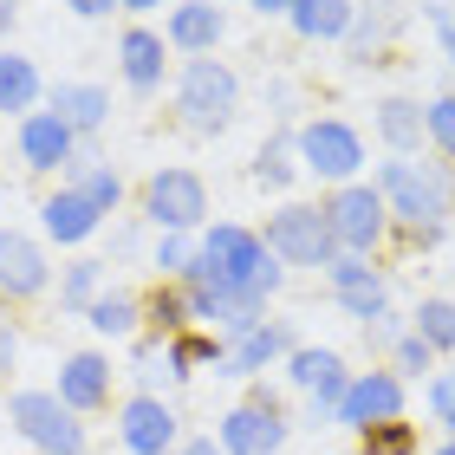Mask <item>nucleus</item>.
Returning <instances> with one entry per match:
<instances>
[{"instance_id":"nucleus-3","label":"nucleus","mask_w":455,"mask_h":455,"mask_svg":"<svg viewBox=\"0 0 455 455\" xmlns=\"http://www.w3.org/2000/svg\"><path fill=\"white\" fill-rule=\"evenodd\" d=\"M267 247L280 260H299V267H339V228L325 209H280L267 221Z\"/></svg>"},{"instance_id":"nucleus-38","label":"nucleus","mask_w":455,"mask_h":455,"mask_svg":"<svg viewBox=\"0 0 455 455\" xmlns=\"http://www.w3.org/2000/svg\"><path fill=\"white\" fill-rule=\"evenodd\" d=\"M189 260H196L189 247H182V241H170V247H163V260H156V267H189Z\"/></svg>"},{"instance_id":"nucleus-33","label":"nucleus","mask_w":455,"mask_h":455,"mask_svg":"<svg viewBox=\"0 0 455 455\" xmlns=\"http://www.w3.org/2000/svg\"><path fill=\"white\" fill-rule=\"evenodd\" d=\"M92 286H98V260H78V267H72V280H66V299H85Z\"/></svg>"},{"instance_id":"nucleus-34","label":"nucleus","mask_w":455,"mask_h":455,"mask_svg":"<svg viewBox=\"0 0 455 455\" xmlns=\"http://www.w3.org/2000/svg\"><path fill=\"white\" fill-rule=\"evenodd\" d=\"M429 351H436V345H429V339L417 332V339H403V351H397V358H403V371H429Z\"/></svg>"},{"instance_id":"nucleus-5","label":"nucleus","mask_w":455,"mask_h":455,"mask_svg":"<svg viewBox=\"0 0 455 455\" xmlns=\"http://www.w3.org/2000/svg\"><path fill=\"white\" fill-rule=\"evenodd\" d=\"M182 111H189L196 131H221L235 117V72L215 66V59H189V72H182Z\"/></svg>"},{"instance_id":"nucleus-37","label":"nucleus","mask_w":455,"mask_h":455,"mask_svg":"<svg viewBox=\"0 0 455 455\" xmlns=\"http://www.w3.org/2000/svg\"><path fill=\"white\" fill-rule=\"evenodd\" d=\"M66 7H72V13H85V20H98V13H111L117 0H66Z\"/></svg>"},{"instance_id":"nucleus-2","label":"nucleus","mask_w":455,"mask_h":455,"mask_svg":"<svg viewBox=\"0 0 455 455\" xmlns=\"http://www.w3.org/2000/svg\"><path fill=\"white\" fill-rule=\"evenodd\" d=\"M390 209H397L417 235H436V228L449 221V202H455V189H449V176L436 170V163H384V189H378Z\"/></svg>"},{"instance_id":"nucleus-29","label":"nucleus","mask_w":455,"mask_h":455,"mask_svg":"<svg viewBox=\"0 0 455 455\" xmlns=\"http://www.w3.org/2000/svg\"><path fill=\"white\" fill-rule=\"evenodd\" d=\"M209 358L221 364V345H215V339H176V345H170V364H176V371H189V364H209Z\"/></svg>"},{"instance_id":"nucleus-36","label":"nucleus","mask_w":455,"mask_h":455,"mask_svg":"<svg viewBox=\"0 0 455 455\" xmlns=\"http://www.w3.org/2000/svg\"><path fill=\"white\" fill-rule=\"evenodd\" d=\"M156 325H163V332H170V325H182V299L163 293V299H156Z\"/></svg>"},{"instance_id":"nucleus-17","label":"nucleus","mask_w":455,"mask_h":455,"mask_svg":"<svg viewBox=\"0 0 455 455\" xmlns=\"http://www.w3.org/2000/svg\"><path fill=\"white\" fill-rule=\"evenodd\" d=\"M98 221H105V209H98L85 189H66V196L46 202V235H52V241H85Z\"/></svg>"},{"instance_id":"nucleus-43","label":"nucleus","mask_w":455,"mask_h":455,"mask_svg":"<svg viewBox=\"0 0 455 455\" xmlns=\"http://www.w3.org/2000/svg\"><path fill=\"white\" fill-rule=\"evenodd\" d=\"M124 7H156V0H124Z\"/></svg>"},{"instance_id":"nucleus-28","label":"nucleus","mask_w":455,"mask_h":455,"mask_svg":"<svg viewBox=\"0 0 455 455\" xmlns=\"http://www.w3.org/2000/svg\"><path fill=\"white\" fill-rule=\"evenodd\" d=\"M417 319H423V339L429 345H455V306L449 299H423Z\"/></svg>"},{"instance_id":"nucleus-14","label":"nucleus","mask_w":455,"mask_h":455,"mask_svg":"<svg viewBox=\"0 0 455 455\" xmlns=\"http://www.w3.org/2000/svg\"><path fill=\"white\" fill-rule=\"evenodd\" d=\"M59 397H66L72 410H98V403L111 397V364L98 358V351L66 358V371H59Z\"/></svg>"},{"instance_id":"nucleus-24","label":"nucleus","mask_w":455,"mask_h":455,"mask_svg":"<svg viewBox=\"0 0 455 455\" xmlns=\"http://www.w3.org/2000/svg\"><path fill=\"white\" fill-rule=\"evenodd\" d=\"M33 98H39V72L27 66V59L0 52V111H27Z\"/></svg>"},{"instance_id":"nucleus-21","label":"nucleus","mask_w":455,"mask_h":455,"mask_svg":"<svg viewBox=\"0 0 455 455\" xmlns=\"http://www.w3.org/2000/svg\"><path fill=\"white\" fill-rule=\"evenodd\" d=\"M293 27L306 39H332L351 27V0H293Z\"/></svg>"},{"instance_id":"nucleus-39","label":"nucleus","mask_w":455,"mask_h":455,"mask_svg":"<svg viewBox=\"0 0 455 455\" xmlns=\"http://www.w3.org/2000/svg\"><path fill=\"white\" fill-rule=\"evenodd\" d=\"M436 27H443V46H449V59H455V20H449V13H436Z\"/></svg>"},{"instance_id":"nucleus-16","label":"nucleus","mask_w":455,"mask_h":455,"mask_svg":"<svg viewBox=\"0 0 455 455\" xmlns=\"http://www.w3.org/2000/svg\"><path fill=\"white\" fill-rule=\"evenodd\" d=\"M293 384H299V390H313L319 410H325V403L339 410V403H345V390H351L332 351H293Z\"/></svg>"},{"instance_id":"nucleus-26","label":"nucleus","mask_w":455,"mask_h":455,"mask_svg":"<svg viewBox=\"0 0 455 455\" xmlns=\"http://www.w3.org/2000/svg\"><path fill=\"white\" fill-rule=\"evenodd\" d=\"M364 443H371V455H410V449H417V429L390 417V423H371Z\"/></svg>"},{"instance_id":"nucleus-20","label":"nucleus","mask_w":455,"mask_h":455,"mask_svg":"<svg viewBox=\"0 0 455 455\" xmlns=\"http://www.w3.org/2000/svg\"><path fill=\"white\" fill-rule=\"evenodd\" d=\"M117 52H124V78H131L137 92H150L156 78H163V39H156V33H143V27H137V33H124V46H117Z\"/></svg>"},{"instance_id":"nucleus-12","label":"nucleus","mask_w":455,"mask_h":455,"mask_svg":"<svg viewBox=\"0 0 455 455\" xmlns=\"http://www.w3.org/2000/svg\"><path fill=\"white\" fill-rule=\"evenodd\" d=\"M46 286V254L27 241V235H13V228H0V293H13V299H27Z\"/></svg>"},{"instance_id":"nucleus-1","label":"nucleus","mask_w":455,"mask_h":455,"mask_svg":"<svg viewBox=\"0 0 455 455\" xmlns=\"http://www.w3.org/2000/svg\"><path fill=\"white\" fill-rule=\"evenodd\" d=\"M189 286H235V293L267 299V293L280 286L274 247L254 241L247 228H215V235L202 241V254L189 260Z\"/></svg>"},{"instance_id":"nucleus-18","label":"nucleus","mask_w":455,"mask_h":455,"mask_svg":"<svg viewBox=\"0 0 455 455\" xmlns=\"http://www.w3.org/2000/svg\"><path fill=\"white\" fill-rule=\"evenodd\" d=\"M332 286H339V299H345L358 319H384V280L371 274V267L339 260V267H332Z\"/></svg>"},{"instance_id":"nucleus-7","label":"nucleus","mask_w":455,"mask_h":455,"mask_svg":"<svg viewBox=\"0 0 455 455\" xmlns=\"http://www.w3.org/2000/svg\"><path fill=\"white\" fill-rule=\"evenodd\" d=\"M299 156H306L313 176H351L364 163V143H358V131H345V124H306Z\"/></svg>"},{"instance_id":"nucleus-30","label":"nucleus","mask_w":455,"mask_h":455,"mask_svg":"<svg viewBox=\"0 0 455 455\" xmlns=\"http://www.w3.org/2000/svg\"><path fill=\"white\" fill-rule=\"evenodd\" d=\"M423 117H429V137H436L443 150L455 156V98H436V105H429Z\"/></svg>"},{"instance_id":"nucleus-44","label":"nucleus","mask_w":455,"mask_h":455,"mask_svg":"<svg viewBox=\"0 0 455 455\" xmlns=\"http://www.w3.org/2000/svg\"><path fill=\"white\" fill-rule=\"evenodd\" d=\"M0 27H7V0H0Z\"/></svg>"},{"instance_id":"nucleus-9","label":"nucleus","mask_w":455,"mask_h":455,"mask_svg":"<svg viewBox=\"0 0 455 455\" xmlns=\"http://www.w3.org/2000/svg\"><path fill=\"white\" fill-rule=\"evenodd\" d=\"M286 443V423H280V410L274 403H247V410H235V417L221 423V449L228 455H274Z\"/></svg>"},{"instance_id":"nucleus-13","label":"nucleus","mask_w":455,"mask_h":455,"mask_svg":"<svg viewBox=\"0 0 455 455\" xmlns=\"http://www.w3.org/2000/svg\"><path fill=\"white\" fill-rule=\"evenodd\" d=\"M20 156H27L33 170H59V163L72 156V124L52 117V111L27 117V124H20Z\"/></svg>"},{"instance_id":"nucleus-32","label":"nucleus","mask_w":455,"mask_h":455,"mask_svg":"<svg viewBox=\"0 0 455 455\" xmlns=\"http://www.w3.org/2000/svg\"><path fill=\"white\" fill-rule=\"evenodd\" d=\"M429 403H436V417H443V423H455V371L429 384Z\"/></svg>"},{"instance_id":"nucleus-23","label":"nucleus","mask_w":455,"mask_h":455,"mask_svg":"<svg viewBox=\"0 0 455 455\" xmlns=\"http://www.w3.org/2000/svg\"><path fill=\"white\" fill-rule=\"evenodd\" d=\"M170 39H176V46H189V52H209L221 39V7H176Z\"/></svg>"},{"instance_id":"nucleus-45","label":"nucleus","mask_w":455,"mask_h":455,"mask_svg":"<svg viewBox=\"0 0 455 455\" xmlns=\"http://www.w3.org/2000/svg\"><path fill=\"white\" fill-rule=\"evenodd\" d=\"M436 455H455V443H449V449H436Z\"/></svg>"},{"instance_id":"nucleus-15","label":"nucleus","mask_w":455,"mask_h":455,"mask_svg":"<svg viewBox=\"0 0 455 455\" xmlns=\"http://www.w3.org/2000/svg\"><path fill=\"white\" fill-rule=\"evenodd\" d=\"M124 443H131L137 455H163L176 443V417L163 410L156 397H137V403H124Z\"/></svg>"},{"instance_id":"nucleus-8","label":"nucleus","mask_w":455,"mask_h":455,"mask_svg":"<svg viewBox=\"0 0 455 455\" xmlns=\"http://www.w3.org/2000/svg\"><path fill=\"white\" fill-rule=\"evenodd\" d=\"M397 410H403V384L390 378V371H371V378H358L345 390V403L332 410V417L345 429H371V423H390Z\"/></svg>"},{"instance_id":"nucleus-27","label":"nucleus","mask_w":455,"mask_h":455,"mask_svg":"<svg viewBox=\"0 0 455 455\" xmlns=\"http://www.w3.org/2000/svg\"><path fill=\"white\" fill-rule=\"evenodd\" d=\"M378 124H384V137H390V143H410V137H417L429 117H417V105H403V98H390Z\"/></svg>"},{"instance_id":"nucleus-6","label":"nucleus","mask_w":455,"mask_h":455,"mask_svg":"<svg viewBox=\"0 0 455 455\" xmlns=\"http://www.w3.org/2000/svg\"><path fill=\"white\" fill-rule=\"evenodd\" d=\"M143 202H150L156 228H196L202 215H209V189H202V176H189V170H163Z\"/></svg>"},{"instance_id":"nucleus-42","label":"nucleus","mask_w":455,"mask_h":455,"mask_svg":"<svg viewBox=\"0 0 455 455\" xmlns=\"http://www.w3.org/2000/svg\"><path fill=\"white\" fill-rule=\"evenodd\" d=\"M182 455H228V449H215V443H189Z\"/></svg>"},{"instance_id":"nucleus-35","label":"nucleus","mask_w":455,"mask_h":455,"mask_svg":"<svg viewBox=\"0 0 455 455\" xmlns=\"http://www.w3.org/2000/svg\"><path fill=\"white\" fill-rule=\"evenodd\" d=\"M286 170H293L286 150H260V182H286Z\"/></svg>"},{"instance_id":"nucleus-10","label":"nucleus","mask_w":455,"mask_h":455,"mask_svg":"<svg viewBox=\"0 0 455 455\" xmlns=\"http://www.w3.org/2000/svg\"><path fill=\"white\" fill-rule=\"evenodd\" d=\"M189 306L202 319H215L221 332H235V339H247L260 325V299L254 293H235V286H189Z\"/></svg>"},{"instance_id":"nucleus-31","label":"nucleus","mask_w":455,"mask_h":455,"mask_svg":"<svg viewBox=\"0 0 455 455\" xmlns=\"http://www.w3.org/2000/svg\"><path fill=\"white\" fill-rule=\"evenodd\" d=\"M85 196H92V202H98V209H105V215H111L124 189H117V176H111V170H92V176H85Z\"/></svg>"},{"instance_id":"nucleus-41","label":"nucleus","mask_w":455,"mask_h":455,"mask_svg":"<svg viewBox=\"0 0 455 455\" xmlns=\"http://www.w3.org/2000/svg\"><path fill=\"white\" fill-rule=\"evenodd\" d=\"M260 13H293V0H254Z\"/></svg>"},{"instance_id":"nucleus-11","label":"nucleus","mask_w":455,"mask_h":455,"mask_svg":"<svg viewBox=\"0 0 455 455\" xmlns=\"http://www.w3.org/2000/svg\"><path fill=\"white\" fill-rule=\"evenodd\" d=\"M325 215H332V228H339L345 247H371V241L384 235V196L378 189H345Z\"/></svg>"},{"instance_id":"nucleus-19","label":"nucleus","mask_w":455,"mask_h":455,"mask_svg":"<svg viewBox=\"0 0 455 455\" xmlns=\"http://www.w3.org/2000/svg\"><path fill=\"white\" fill-rule=\"evenodd\" d=\"M105 111H111V98L98 92V85H59L52 92V117H66L72 131H98Z\"/></svg>"},{"instance_id":"nucleus-4","label":"nucleus","mask_w":455,"mask_h":455,"mask_svg":"<svg viewBox=\"0 0 455 455\" xmlns=\"http://www.w3.org/2000/svg\"><path fill=\"white\" fill-rule=\"evenodd\" d=\"M7 417H13L20 436H27L33 449H46V455H78V449H85V429L72 423V403H66V397L20 390V397L7 403Z\"/></svg>"},{"instance_id":"nucleus-22","label":"nucleus","mask_w":455,"mask_h":455,"mask_svg":"<svg viewBox=\"0 0 455 455\" xmlns=\"http://www.w3.org/2000/svg\"><path fill=\"white\" fill-rule=\"evenodd\" d=\"M280 351H286V332H280V325H254V332H247L235 351H228V371H235V378H247V371H260L267 358H280Z\"/></svg>"},{"instance_id":"nucleus-25","label":"nucleus","mask_w":455,"mask_h":455,"mask_svg":"<svg viewBox=\"0 0 455 455\" xmlns=\"http://www.w3.org/2000/svg\"><path fill=\"white\" fill-rule=\"evenodd\" d=\"M92 325L98 332H111V339H124L137 325V299L131 293H105V299H92Z\"/></svg>"},{"instance_id":"nucleus-40","label":"nucleus","mask_w":455,"mask_h":455,"mask_svg":"<svg viewBox=\"0 0 455 455\" xmlns=\"http://www.w3.org/2000/svg\"><path fill=\"white\" fill-rule=\"evenodd\" d=\"M7 364H13V332L0 325V371H7Z\"/></svg>"}]
</instances>
